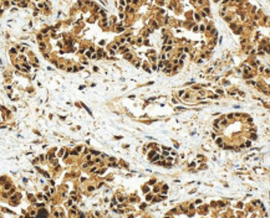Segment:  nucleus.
<instances>
[{"label": "nucleus", "mask_w": 270, "mask_h": 218, "mask_svg": "<svg viewBox=\"0 0 270 218\" xmlns=\"http://www.w3.org/2000/svg\"><path fill=\"white\" fill-rule=\"evenodd\" d=\"M46 216H47V213H46L45 211H41V212L37 214V218H46Z\"/></svg>", "instance_id": "nucleus-1"}]
</instances>
